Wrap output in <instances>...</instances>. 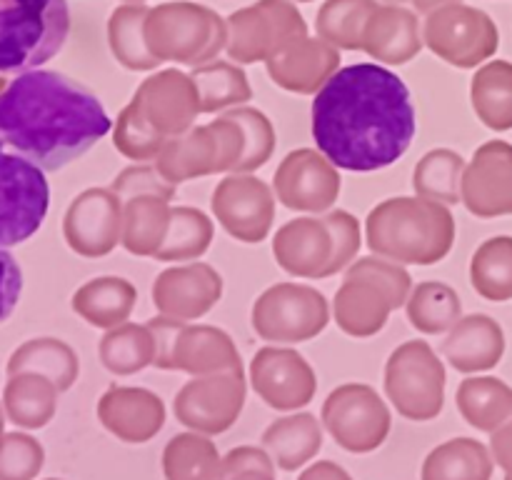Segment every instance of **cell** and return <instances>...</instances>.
Segmentation results:
<instances>
[{"instance_id": "cell-33", "label": "cell", "mask_w": 512, "mask_h": 480, "mask_svg": "<svg viewBox=\"0 0 512 480\" xmlns=\"http://www.w3.org/2000/svg\"><path fill=\"white\" fill-rule=\"evenodd\" d=\"M135 300H138V290L130 280L118 278V275H105V278L90 280L75 293L73 308L90 325L110 330L130 318Z\"/></svg>"}, {"instance_id": "cell-36", "label": "cell", "mask_w": 512, "mask_h": 480, "mask_svg": "<svg viewBox=\"0 0 512 480\" xmlns=\"http://www.w3.org/2000/svg\"><path fill=\"white\" fill-rule=\"evenodd\" d=\"M100 360L113 375H135L153 365L155 335L150 325L120 323L100 340Z\"/></svg>"}, {"instance_id": "cell-53", "label": "cell", "mask_w": 512, "mask_h": 480, "mask_svg": "<svg viewBox=\"0 0 512 480\" xmlns=\"http://www.w3.org/2000/svg\"><path fill=\"white\" fill-rule=\"evenodd\" d=\"M388 3H413L420 13H433V10L448 5L450 0H388Z\"/></svg>"}, {"instance_id": "cell-7", "label": "cell", "mask_w": 512, "mask_h": 480, "mask_svg": "<svg viewBox=\"0 0 512 480\" xmlns=\"http://www.w3.org/2000/svg\"><path fill=\"white\" fill-rule=\"evenodd\" d=\"M243 153L245 133L240 123L230 115H220L208 125H193L188 133L168 138L153 165L178 188L180 183L205 175L233 173Z\"/></svg>"}, {"instance_id": "cell-57", "label": "cell", "mask_w": 512, "mask_h": 480, "mask_svg": "<svg viewBox=\"0 0 512 480\" xmlns=\"http://www.w3.org/2000/svg\"><path fill=\"white\" fill-rule=\"evenodd\" d=\"M50 480H55V478H50Z\"/></svg>"}, {"instance_id": "cell-26", "label": "cell", "mask_w": 512, "mask_h": 480, "mask_svg": "<svg viewBox=\"0 0 512 480\" xmlns=\"http://www.w3.org/2000/svg\"><path fill=\"white\" fill-rule=\"evenodd\" d=\"M443 355L458 373L493 370L505 355L503 325L485 313L465 315L443 340Z\"/></svg>"}, {"instance_id": "cell-49", "label": "cell", "mask_w": 512, "mask_h": 480, "mask_svg": "<svg viewBox=\"0 0 512 480\" xmlns=\"http://www.w3.org/2000/svg\"><path fill=\"white\" fill-rule=\"evenodd\" d=\"M328 220L330 230H333L335 240V263L333 270L340 273V270L350 268L358 258V250L363 245V238H360V223L353 213L348 210H328L323 215Z\"/></svg>"}, {"instance_id": "cell-43", "label": "cell", "mask_w": 512, "mask_h": 480, "mask_svg": "<svg viewBox=\"0 0 512 480\" xmlns=\"http://www.w3.org/2000/svg\"><path fill=\"white\" fill-rule=\"evenodd\" d=\"M165 143H168V138H163L145 120V115L140 113L133 100L120 110L113 130V145L120 155L135 160V163H148V160L158 158Z\"/></svg>"}, {"instance_id": "cell-40", "label": "cell", "mask_w": 512, "mask_h": 480, "mask_svg": "<svg viewBox=\"0 0 512 480\" xmlns=\"http://www.w3.org/2000/svg\"><path fill=\"white\" fill-rule=\"evenodd\" d=\"M150 8L145 5H120L113 10L108 23L110 50L115 60L128 70H153L160 60L150 53L145 43V20Z\"/></svg>"}, {"instance_id": "cell-44", "label": "cell", "mask_w": 512, "mask_h": 480, "mask_svg": "<svg viewBox=\"0 0 512 480\" xmlns=\"http://www.w3.org/2000/svg\"><path fill=\"white\" fill-rule=\"evenodd\" d=\"M225 115L238 120L245 133V153L233 173H253V170L263 168L273 158L275 150V128L268 115L258 108H248V105H238Z\"/></svg>"}, {"instance_id": "cell-8", "label": "cell", "mask_w": 512, "mask_h": 480, "mask_svg": "<svg viewBox=\"0 0 512 480\" xmlns=\"http://www.w3.org/2000/svg\"><path fill=\"white\" fill-rule=\"evenodd\" d=\"M148 325L155 335V368L188 375L243 370L233 338L215 325H193L165 315L148 320Z\"/></svg>"}, {"instance_id": "cell-19", "label": "cell", "mask_w": 512, "mask_h": 480, "mask_svg": "<svg viewBox=\"0 0 512 480\" xmlns=\"http://www.w3.org/2000/svg\"><path fill=\"white\" fill-rule=\"evenodd\" d=\"M463 205L475 218L512 215V145L505 140H488L465 165Z\"/></svg>"}, {"instance_id": "cell-29", "label": "cell", "mask_w": 512, "mask_h": 480, "mask_svg": "<svg viewBox=\"0 0 512 480\" xmlns=\"http://www.w3.org/2000/svg\"><path fill=\"white\" fill-rule=\"evenodd\" d=\"M170 198L155 193L123 200V248L138 258H155L170 228Z\"/></svg>"}, {"instance_id": "cell-12", "label": "cell", "mask_w": 512, "mask_h": 480, "mask_svg": "<svg viewBox=\"0 0 512 480\" xmlns=\"http://www.w3.org/2000/svg\"><path fill=\"white\" fill-rule=\"evenodd\" d=\"M320 423L348 453H373L388 440L393 415L373 385L345 383L325 398Z\"/></svg>"}, {"instance_id": "cell-9", "label": "cell", "mask_w": 512, "mask_h": 480, "mask_svg": "<svg viewBox=\"0 0 512 480\" xmlns=\"http://www.w3.org/2000/svg\"><path fill=\"white\" fill-rule=\"evenodd\" d=\"M445 365L425 340H408L385 363V395L403 418L425 423L443 413Z\"/></svg>"}, {"instance_id": "cell-24", "label": "cell", "mask_w": 512, "mask_h": 480, "mask_svg": "<svg viewBox=\"0 0 512 480\" xmlns=\"http://www.w3.org/2000/svg\"><path fill=\"white\" fill-rule=\"evenodd\" d=\"M98 420L123 443H148L163 430L165 403L148 388L110 385L98 400Z\"/></svg>"}, {"instance_id": "cell-13", "label": "cell", "mask_w": 512, "mask_h": 480, "mask_svg": "<svg viewBox=\"0 0 512 480\" xmlns=\"http://www.w3.org/2000/svg\"><path fill=\"white\" fill-rule=\"evenodd\" d=\"M248 380L243 370L193 375L178 390L173 410L178 423L203 435H220L238 423L245 408Z\"/></svg>"}, {"instance_id": "cell-37", "label": "cell", "mask_w": 512, "mask_h": 480, "mask_svg": "<svg viewBox=\"0 0 512 480\" xmlns=\"http://www.w3.org/2000/svg\"><path fill=\"white\" fill-rule=\"evenodd\" d=\"M195 80V88L200 95V113H218L225 108H238L253 98L248 75L238 63L228 60H210V63L198 65L190 73Z\"/></svg>"}, {"instance_id": "cell-35", "label": "cell", "mask_w": 512, "mask_h": 480, "mask_svg": "<svg viewBox=\"0 0 512 480\" xmlns=\"http://www.w3.org/2000/svg\"><path fill=\"white\" fill-rule=\"evenodd\" d=\"M410 325L423 335L450 333L453 325L463 318L460 295L450 285L438 280H425L413 285L408 303H405Z\"/></svg>"}, {"instance_id": "cell-28", "label": "cell", "mask_w": 512, "mask_h": 480, "mask_svg": "<svg viewBox=\"0 0 512 480\" xmlns=\"http://www.w3.org/2000/svg\"><path fill=\"white\" fill-rule=\"evenodd\" d=\"M263 448L275 468L295 473L323 450V425L313 413H295L273 420L263 433Z\"/></svg>"}, {"instance_id": "cell-23", "label": "cell", "mask_w": 512, "mask_h": 480, "mask_svg": "<svg viewBox=\"0 0 512 480\" xmlns=\"http://www.w3.org/2000/svg\"><path fill=\"white\" fill-rule=\"evenodd\" d=\"M273 255L285 273L295 278L323 280L335 275V240L325 218H295L278 228Z\"/></svg>"}, {"instance_id": "cell-3", "label": "cell", "mask_w": 512, "mask_h": 480, "mask_svg": "<svg viewBox=\"0 0 512 480\" xmlns=\"http://www.w3.org/2000/svg\"><path fill=\"white\" fill-rule=\"evenodd\" d=\"M368 248L400 265H435L453 250L455 218L448 205L428 198H388L365 220Z\"/></svg>"}, {"instance_id": "cell-16", "label": "cell", "mask_w": 512, "mask_h": 480, "mask_svg": "<svg viewBox=\"0 0 512 480\" xmlns=\"http://www.w3.org/2000/svg\"><path fill=\"white\" fill-rule=\"evenodd\" d=\"M275 193L265 180L250 173L225 175L213 190L210 208L228 235L240 243H260L275 220Z\"/></svg>"}, {"instance_id": "cell-39", "label": "cell", "mask_w": 512, "mask_h": 480, "mask_svg": "<svg viewBox=\"0 0 512 480\" xmlns=\"http://www.w3.org/2000/svg\"><path fill=\"white\" fill-rule=\"evenodd\" d=\"M465 160L463 155L450 148H435L418 160L413 170V190L420 198L435 200L443 205L463 203Z\"/></svg>"}, {"instance_id": "cell-45", "label": "cell", "mask_w": 512, "mask_h": 480, "mask_svg": "<svg viewBox=\"0 0 512 480\" xmlns=\"http://www.w3.org/2000/svg\"><path fill=\"white\" fill-rule=\"evenodd\" d=\"M10 410L18 423L40 428L53 418L55 390L48 383H23L18 390H10Z\"/></svg>"}, {"instance_id": "cell-2", "label": "cell", "mask_w": 512, "mask_h": 480, "mask_svg": "<svg viewBox=\"0 0 512 480\" xmlns=\"http://www.w3.org/2000/svg\"><path fill=\"white\" fill-rule=\"evenodd\" d=\"M98 95L55 70H28L0 93V138L15 153L55 173L110 133Z\"/></svg>"}, {"instance_id": "cell-47", "label": "cell", "mask_w": 512, "mask_h": 480, "mask_svg": "<svg viewBox=\"0 0 512 480\" xmlns=\"http://www.w3.org/2000/svg\"><path fill=\"white\" fill-rule=\"evenodd\" d=\"M110 190L118 193L120 200L143 193L165 195V198L170 200L175 198V185L168 183V180L158 173V168L150 163H135L130 165V168L120 170V173L115 175L113 183H110Z\"/></svg>"}, {"instance_id": "cell-15", "label": "cell", "mask_w": 512, "mask_h": 480, "mask_svg": "<svg viewBox=\"0 0 512 480\" xmlns=\"http://www.w3.org/2000/svg\"><path fill=\"white\" fill-rule=\"evenodd\" d=\"M423 40L438 58L455 68H475L498 48L493 20L468 5H443L425 20Z\"/></svg>"}, {"instance_id": "cell-50", "label": "cell", "mask_w": 512, "mask_h": 480, "mask_svg": "<svg viewBox=\"0 0 512 480\" xmlns=\"http://www.w3.org/2000/svg\"><path fill=\"white\" fill-rule=\"evenodd\" d=\"M20 293H23V270L8 250L0 248V323L13 315Z\"/></svg>"}, {"instance_id": "cell-42", "label": "cell", "mask_w": 512, "mask_h": 480, "mask_svg": "<svg viewBox=\"0 0 512 480\" xmlns=\"http://www.w3.org/2000/svg\"><path fill=\"white\" fill-rule=\"evenodd\" d=\"M375 8V0H328L318 13L320 38L335 48L360 50L365 23Z\"/></svg>"}, {"instance_id": "cell-51", "label": "cell", "mask_w": 512, "mask_h": 480, "mask_svg": "<svg viewBox=\"0 0 512 480\" xmlns=\"http://www.w3.org/2000/svg\"><path fill=\"white\" fill-rule=\"evenodd\" d=\"M490 453L495 465L503 468L505 475H512V418L490 433Z\"/></svg>"}, {"instance_id": "cell-41", "label": "cell", "mask_w": 512, "mask_h": 480, "mask_svg": "<svg viewBox=\"0 0 512 480\" xmlns=\"http://www.w3.org/2000/svg\"><path fill=\"white\" fill-rule=\"evenodd\" d=\"M213 220L198 208L190 205H178L170 215V228L165 235L163 245L155 253V260L163 263H175V260H198L200 255L208 253L213 243Z\"/></svg>"}, {"instance_id": "cell-30", "label": "cell", "mask_w": 512, "mask_h": 480, "mask_svg": "<svg viewBox=\"0 0 512 480\" xmlns=\"http://www.w3.org/2000/svg\"><path fill=\"white\" fill-rule=\"evenodd\" d=\"M455 403L465 423L480 433H493L512 418V388L490 375L465 378L455 393Z\"/></svg>"}, {"instance_id": "cell-38", "label": "cell", "mask_w": 512, "mask_h": 480, "mask_svg": "<svg viewBox=\"0 0 512 480\" xmlns=\"http://www.w3.org/2000/svg\"><path fill=\"white\" fill-rule=\"evenodd\" d=\"M470 283L490 303L512 300V235L488 238L470 260Z\"/></svg>"}, {"instance_id": "cell-54", "label": "cell", "mask_w": 512, "mask_h": 480, "mask_svg": "<svg viewBox=\"0 0 512 480\" xmlns=\"http://www.w3.org/2000/svg\"><path fill=\"white\" fill-rule=\"evenodd\" d=\"M505 480H512V475H505Z\"/></svg>"}, {"instance_id": "cell-14", "label": "cell", "mask_w": 512, "mask_h": 480, "mask_svg": "<svg viewBox=\"0 0 512 480\" xmlns=\"http://www.w3.org/2000/svg\"><path fill=\"white\" fill-rule=\"evenodd\" d=\"M308 35L303 15L288 0H260L228 18V58L258 63L278 53L285 43Z\"/></svg>"}, {"instance_id": "cell-56", "label": "cell", "mask_w": 512, "mask_h": 480, "mask_svg": "<svg viewBox=\"0 0 512 480\" xmlns=\"http://www.w3.org/2000/svg\"><path fill=\"white\" fill-rule=\"evenodd\" d=\"M133 3H138V0H133Z\"/></svg>"}, {"instance_id": "cell-4", "label": "cell", "mask_w": 512, "mask_h": 480, "mask_svg": "<svg viewBox=\"0 0 512 480\" xmlns=\"http://www.w3.org/2000/svg\"><path fill=\"white\" fill-rule=\"evenodd\" d=\"M413 293V278L400 263L380 255L355 260L333 300L338 328L350 338H373L390 313L403 308Z\"/></svg>"}, {"instance_id": "cell-11", "label": "cell", "mask_w": 512, "mask_h": 480, "mask_svg": "<svg viewBox=\"0 0 512 480\" xmlns=\"http://www.w3.org/2000/svg\"><path fill=\"white\" fill-rule=\"evenodd\" d=\"M253 330L275 345L313 340L330 323V305L318 288L303 283H275L253 303Z\"/></svg>"}, {"instance_id": "cell-22", "label": "cell", "mask_w": 512, "mask_h": 480, "mask_svg": "<svg viewBox=\"0 0 512 480\" xmlns=\"http://www.w3.org/2000/svg\"><path fill=\"white\" fill-rule=\"evenodd\" d=\"M223 298V275L208 263H185L163 270L153 283L158 315L173 320H198Z\"/></svg>"}, {"instance_id": "cell-6", "label": "cell", "mask_w": 512, "mask_h": 480, "mask_svg": "<svg viewBox=\"0 0 512 480\" xmlns=\"http://www.w3.org/2000/svg\"><path fill=\"white\" fill-rule=\"evenodd\" d=\"M145 43L160 63L175 60L198 68L228 45V23L203 5L165 3L148 13Z\"/></svg>"}, {"instance_id": "cell-52", "label": "cell", "mask_w": 512, "mask_h": 480, "mask_svg": "<svg viewBox=\"0 0 512 480\" xmlns=\"http://www.w3.org/2000/svg\"><path fill=\"white\" fill-rule=\"evenodd\" d=\"M298 480H353V475L343 468V465L333 463V460H318V463L308 465Z\"/></svg>"}, {"instance_id": "cell-32", "label": "cell", "mask_w": 512, "mask_h": 480, "mask_svg": "<svg viewBox=\"0 0 512 480\" xmlns=\"http://www.w3.org/2000/svg\"><path fill=\"white\" fill-rule=\"evenodd\" d=\"M163 475L165 480H223V455L210 435L178 433L163 450Z\"/></svg>"}, {"instance_id": "cell-17", "label": "cell", "mask_w": 512, "mask_h": 480, "mask_svg": "<svg viewBox=\"0 0 512 480\" xmlns=\"http://www.w3.org/2000/svg\"><path fill=\"white\" fill-rule=\"evenodd\" d=\"M343 178L320 150H290L273 175V193L280 205L303 213H325L338 200Z\"/></svg>"}, {"instance_id": "cell-55", "label": "cell", "mask_w": 512, "mask_h": 480, "mask_svg": "<svg viewBox=\"0 0 512 480\" xmlns=\"http://www.w3.org/2000/svg\"><path fill=\"white\" fill-rule=\"evenodd\" d=\"M300 3H310V0H300Z\"/></svg>"}, {"instance_id": "cell-21", "label": "cell", "mask_w": 512, "mask_h": 480, "mask_svg": "<svg viewBox=\"0 0 512 480\" xmlns=\"http://www.w3.org/2000/svg\"><path fill=\"white\" fill-rule=\"evenodd\" d=\"M65 235L85 258L110 255L123 243V200L110 188H90L75 198L65 218Z\"/></svg>"}, {"instance_id": "cell-20", "label": "cell", "mask_w": 512, "mask_h": 480, "mask_svg": "<svg viewBox=\"0 0 512 480\" xmlns=\"http://www.w3.org/2000/svg\"><path fill=\"white\" fill-rule=\"evenodd\" d=\"M133 103L163 138L188 133L200 115V95L188 73L168 68L138 85Z\"/></svg>"}, {"instance_id": "cell-48", "label": "cell", "mask_w": 512, "mask_h": 480, "mask_svg": "<svg viewBox=\"0 0 512 480\" xmlns=\"http://www.w3.org/2000/svg\"><path fill=\"white\" fill-rule=\"evenodd\" d=\"M223 480H275V463L265 448L240 445L223 458Z\"/></svg>"}, {"instance_id": "cell-46", "label": "cell", "mask_w": 512, "mask_h": 480, "mask_svg": "<svg viewBox=\"0 0 512 480\" xmlns=\"http://www.w3.org/2000/svg\"><path fill=\"white\" fill-rule=\"evenodd\" d=\"M43 465V450L33 438L10 435L0 453V480H30Z\"/></svg>"}, {"instance_id": "cell-5", "label": "cell", "mask_w": 512, "mask_h": 480, "mask_svg": "<svg viewBox=\"0 0 512 480\" xmlns=\"http://www.w3.org/2000/svg\"><path fill=\"white\" fill-rule=\"evenodd\" d=\"M68 0H0V75L40 68L63 50Z\"/></svg>"}, {"instance_id": "cell-1", "label": "cell", "mask_w": 512, "mask_h": 480, "mask_svg": "<svg viewBox=\"0 0 512 480\" xmlns=\"http://www.w3.org/2000/svg\"><path fill=\"white\" fill-rule=\"evenodd\" d=\"M418 130L408 85L378 63L340 68L313 100V138L335 168L375 173L408 153Z\"/></svg>"}, {"instance_id": "cell-31", "label": "cell", "mask_w": 512, "mask_h": 480, "mask_svg": "<svg viewBox=\"0 0 512 480\" xmlns=\"http://www.w3.org/2000/svg\"><path fill=\"white\" fill-rule=\"evenodd\" d=\"M495 460L488 445L475 438H453L425 458L420 480H490Z\"/></svg>"}, {"instance_id": "cell-27", "label": "cell", "mask_w": 512, "mask_h": 480, "mask_svg": "<svg viewBox=\"0 0 512 480\" xmlns=\"http://www.w3.org/2000/svg\"><path fill=\"white\" fill-rule=\"evenodd\" d=\"M418 15L400 5H378L368 18L360 50L390 65H405L423 48Z\"/></svg>"}, {"instance_id": "cell-10", "label": "cell", "mask_w": 512, "mask_h": 480, "mask_svg": "<svg viewBox=\"0 0 512 480\" xmlns=\"http://www.w3.org/2000/svg\"><path fill=\"white\" fill-rule=\"evenodd\" d=\"M50 208L45 170L25 155L8 150L0 138V248L33 238Z\"/></svg>"}, {"instance_id": "cell-25", "label": "cell", "mask_w": 512, "mask_h": 480, "mask_svg": "<svg viewBox=\"0 0 512 480\" xmlns=\"http://www.w3.org/2000/svg\"><path fill=\"white\" fill-rule=\"evenodd\" d=\"M268 75L278 88L298 95H313L340 70V53L328 40H313L308 35L285 43L265 60Z\"/></svg>"}, {"instance_id": "cell-18", "label": "cell", "mask_w": 512, "mask_h": 480, "mask_svg": "<svg viewBox=\"0 0 512 480\" xmlns=\"http://www.w3.org/2000/svg\"><path fill=\"white\" fill-rule=\"evenodd\" d=\"M250 385L270 408L298 410L315 398L318 378L298 350L268 345L250 360Z\"/></svg>"}, {"instance_id": "cell-34", "label": "cell", "mask_w": 512, "mask_h": 480, "mask_svg": "<svg viewBox=\"0 0 512 480\" xmlns=\"http://www.w3.org/2000/svg\"><path fill=\"white\" fill-rule=\"evenodd\" d=\"M470 103L480 123L490 130L512 128V65L495 60L480 68L470 83Z\"/></svg>"}]
</instances>
